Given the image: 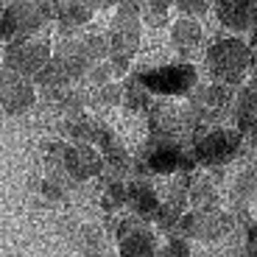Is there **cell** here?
<instances>
[{
	"instance_id": "ba28073f",
	"label": "cell",
	"mask_w": 257,
	"mask_h": 257,
	"mask_svg": "<svg viewBox=\"0 0 257 257\" xmlns=\"http://www.w3.org/2000/svg\"><path fill=\"white\" fill-rule=\"evenodd\" d=\"M215 12L232 31H251L257 26V0H218Z\"/></svg>"
},
{
	"instance_id": "30bf717a",
	"label": "cell",
	"mask_w": 257,
	"mask_h": 257,
	"mask_svg": "<svg viewBox=\"0 0 257 257\" xmlns=\"http://www.w3.org/2000/svg\"><path fill=\"white\" fill-rule=\"evenodd\" d=\"M0 103L6 106L9 112H23L34 103V90L31 84L26 81L23 76L17 73H9L3 87H0Z\"/></svg>"
},
{
	"instance_id": "7c38bea8",
	"label": "cell",
	"mask_w": 257,
	"mask_h": 257,
	"mask_svg": "<svg viewBox=\"0 0 257 257\" xmlns=\"http://www.w3.org/2000/svg\"><path fill=\"white\" fill-rule=\"evenodd\" d=\"M126 204L132 207L137 215L151 218L154 210L160 207V196H157V193L151 190V185H146V182H128L126 185Z\"/></svg>"
},
{
	"instance_id": "ffe728a7",
	"label": "cell",
	"mask_w": 257,
	"mask_h": 257,
	"mask_svg": "<svg viewBox=\"0 0 257 257\" xmlns=\"http://www.w3.org/2000/svg\"><path fill=\"white\" fill-rule=\"evenodd\" d=\"M246 249H249V254H257V221L246 232Z\"/></svg>"
},
{
	"instance_id": "ac0fdd59",
	"label": "cell",
	"mask_w": 257,
	"mask_h": 257,
	"mask_svg": "<svg viewBox=\"0 0 257 257\" xmlns=\"http://www.w3.org/2000/svg\"><path fill=\"white\" fill-rule=\"evenodd\" d=\"M176 9H179L185 17H199L210 9V0H176Z\"/></svg>"
},
{
	"instance_id": "277c9868",
	"label": "cell",
	"mask_w": 257,
	"mask_h": 257,
	"mask_svg": "<svg viewBox=\"0 0 257 257\" xmlns=\"http://www.w3.org/2000/svg\"><path fill=\"white\" fill-rule=\"evenodd\" d=\"M48 59H51V48L37 37L12 39L6 48V67L17 76H37Z\"/></svg>"
},
{
	"instance_id": "cb8c5ba5",
	"label": "cell",
	"mask_w": 257,
	"mask_h": 257,
	"mask_svg": "<svg viewBox=\"0 0 257 257\" xmlns=\"http://www.w3.org/2000/svg\"><path fill=\"white\" fill-rule=\"evenodd\" d=\"M251 137H254V146H257V126L251 128Z\"/></svg>"
},
{
	"instance_id": "3957f363",
	"label": "cell",
	"mask_w": 257,
	"mask_h": 257,
	"mask_svg": "<svg viewBox=\"0 0 257 257\" xmlns=\"http://www.w3.org/2000/svg\"><path fill=\"white\" fill-rule=\"evenodd\" d=\"M193 146L201 165H224L240 148V132L218 126H199L193 132Z\"/></svg>"
},
{
	"instance_id": "8fae6325",
	"label": "cell",
	"mask_w": 257,
	"mask_h": 257,
	"mask_svg": "<svg viewBox=\"0 0 257 257\" xmlns=\"http://www.w3.org/2000/svg\"><path fill=\"white\" fill-rule=\"evenodd\" d=\"M90 12H92V6L87 0H59V9H56L59 31L64 37H70L76 28H81L90 20Z\"/></svg>"
},
{
	"instance_id": "7402d4cb",
	"label": "cell",
	"mask_w": 257,
	"mask_h": 257,
	"mask_svg": "<svg viewBox=\"0 0 257 257\" xmlns=\"http://www.w3.org/2000/svg\"><path fill=\"white\" fill-rule=\"evenodd\" d=\"M92 9H106V6H117L120 0H87Z\"/></svg>"
},
{
	"instance_id": "4fadbf2b",
	"label": "cell",
	"mask_w": 257,
	"mask_h": 257,
	"mask_svg": "<svg viewBox=\"0 0 257 257\" xmlns=\"http://www.w3.org/2000/svg\"><path fill=\"white\" fill-rule=\"evenodd\" d=\"M235 117H238V132H251L257 126V84H249L238 92L235 103Z\"/></svg>"
},
{
	"instance_id": "603a6c76",
	"label": "cell",
	"mask_w": 257,
	"mask_h": 257,
	"mask_svg": "<svg viewBox=\"0 0 257 257\" xmlns=\"http://www.w3.org/2000/svg\"><path fill=\"white\" fill-rule=\"evenodd\" d=\"M249 73L254 76V81H251V84H257V53H251V67H249Z\"/></svg>"
},
{
	"instance_id": "52a82bcc",
	"label": "cell",
	"mask_w": 257,
	"mask_h": 257,
	"mask_svg": "<svg viewBox=\"0 0 257 257\" xmlns=\"http://www.w3.org/2000/svg\"><path fill=\"white\" fill-rule=\"evenodd\" d=\"M179 154H182V146L176 143L174 135H154L140 162L148 168V171L165 176V174L179 171Z\"/></svg>"
},
{
	"instance_id": "44dd1931",
	"label": "cell",
	"mask_w": 257,
	"mask_h": 257,
	"mask_svg": "<svg viewBox=\"0 0 257 257\" xmlns=\"http://www.w3.org/2000/svg\"><path fill=\"white\" fill-rule=\"evenodd\" d=\"M0 39L9 42V37H6V6H3V0H0Z\"/></svg>"
},
{
	"instance_id": "7a4b0ae2",
	"label": "cell",
	"mask_w": 257,
	"mask_h": 257,
	"mask_svg": "<svg viewBox=\"0 0 257 257\" xmlns=\"http://www.w3.org/2000/svg\"><path fill=\"white\" fill-rule=\"evenodd\" d=\"M137 78H140V84L151 95H165V98L187 95L199 84V73L187 62L157 67V70H143V73H137Z\"/></svg>"
},
{
	"instance_id": "2e32d148",
	"label": "cell",
	"mask_w": 257,
	"mask_h": 257,
	"mask_svg": "<svg viewBox=\"0 0 257 257\" xmlns=\"http://www.w3.org/2000/svg\"><path fill=\"white\" fill-rule=\"evenodd\" d=\"M171 3H174V0H146V3H143V20H146L151 28L165 26L168 12H171Z\"/></svg>"
},
{
	"instance_id": "6da1fadb",
	"label": "cell",
	"mask_w": 257,
	"mask_h": 257,
	"mask_svg": "<svg viewBox=\"0 0 257 257\" xmlns=\"http://www.w3.org/2000/svg\"><path fill=\"white\" fill-rule=\"evenodd\" d=\"M207 67H210L212 78L218 84L238 87L251 67V48L238 37L218 39L207 51Z\"/></svg>"
},
{
	"instance_id": "d6986e66",
	"label": "cell",
	"mask_w": 257,
	"mask_h": 257,
	"mask_svg": "<svg viewBox=\"0 0 257 257\" xmlns=\"http://www.w3.org/2000/svg\"><path fill=\"white\" fill-rule=\"evenodd\" d=\"M165 254H190V246H187V240H174L171 238V243L165 246Z\"/></svg>"
},
{
	"instance_id": "9c48e42d",
	"label": "cell",
	"mask_w": 257,
	"mask_h": 257,
	"mask_svg": "<svg viewBox=\"0 0 257 257\" xmlns=\"http://www.w3.org/2000/svg\"><path fill=\"white\" fill-rule=\"evenodd\" d=\"M64 168L67 174L76 176V179H90L101 171V157L92 151L90 146H73V148H64Z\"/></svg>"
},
{
	"instance_id": "8992f818",
	"label": "cell",
	"mask_w": 257,
	"mask_h": 257,
	"mask_svg": "<svg viewBox=\"0 0 257 257\" xmlns=\"http://www.w3.org/2000/svg\"><path fill=\"white\" fill-rule=\"evenodd\" d=\"M117 246H120V254H154L157 251V240L151 226L143 224V215H132V218H123L117 224Z\"/></svg>"
},
{
	"instance_id": "5b68a950",
	"label": "cell",
	"mask_w": 257,
	"mask_h": 257,
	"mask_svg": "<svg viewBox=\"0 0 257 257\" xmlns=\"http://www.w3.org/2000/svg\"><path fill=\"white\" fill-rule=\"evenodd\" d=\"M48 23V14L42 0H14L6 6V37L23 39V37H37L39 28Z\"/></svg>"
},
{
	"instance_id": "e0dca14e",
	"label": "cell",
	"mask_w": 257,
	"mask_h": 257,
	"mask_svg": "<svg viewBox=\"0 0 257 257\" xmlns=\"http://www.w3.org/2000/svg\"><path fill=\"white\" fill-rule=\"evenodd\" d=\"M215 187H212V182L210 179H201V182H196V185H190V201L199 210H210L212 204H215Z\"/></svg>"
},
{
	"instance_id": "9a60e30c",
	"label": "cell",
	"mask_w": 257,
	"mask_h": 257,
	"mask_svg": "<svg viewBox=\"0 0 257 257\" xmlns=\"http://www.w3.org/2000/svg\"><path fill=\"white\" fill-rule=\"evenodd\" d=\"M151 218L157 221L160 229H174L182 218V201H160V207L154 210Z\"/></svg>"
},
{
	"instance_id": "5bb4252c",
	"label": "cell",
	"mask_w": 257,
	"mask_h": 257,
	"mask_svg": "<svg viewBox=\"0 0 257 257\" xmlns=\"http://www.w3.org/2000/svg\"><path fill=\"white\" fill-rule=\"evenodd\" d=\"M174 48L182 53V56H187V53H193V48L199 45V39H201V26L196 23V20H190V17H185V20H179L174 26Z\"/></svg>"
}]
</instances>
